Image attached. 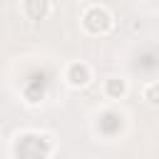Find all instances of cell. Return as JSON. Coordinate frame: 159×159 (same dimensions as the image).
<instances>
[{"label": "cell", "mask_w": 159, "mask_h": 159, "mask_svg": "<svg viewBox=\"0 0 159 159\" xmlns=\"http://www.w3.org/2000/svg\"><path fill=\"white\" fill-rule=\"evenodd\" d=\"M94 80V72H92V65L84 62V60H72L65 65L62 70V82L70 87V89H84L89 87Z\"/></svg>", "instance_id": "3"}, {"label": "cell", "mask_w": 159, "mask_h": 159, "mask_svg": "<svg viewBox=\"0 0 159 159\" xmlns=\"http://www.w3.org/2000/svg\"><path fill=\"white\" fill-rule=\"evenodd\" d=\"M127 92H129V80L122 77V75H112V77H107V80L102 82V94H104L107 99H112V102L124 99Z\"/></svg>", "instance_id": "5"}, {"label": "cell", "mask_w": 159, "mask_h": 159, "mask_svg": "<svg viewBox=\"0 0 159 159\" xmlns=\"http://www.w3.org/2000/svg\"><path fill=\"white\" fill-rule=\"evenodd\" d=\"M80 25H82V32L84 35H92V37H102V35H109L114 30V12L107 7V5H87L80 15Z\"/></svg>", "instance_id": "2"}, {"label": "cell", "mask_w": 159, "mask_h": 159, "mask_svg": "<svg viewBox=\"0 0 159 159\" xmlns=\"http://www.w3.org/2000/svg\"><path fill=\"white\" fill-rule=\"evenodd\" d=\"M55 149L52 134L47 132H22L15 137L12 154L15 159H47Z\"/></svg>", "instance_id": "1"}, {"label": "cell", "mask_w": 159, "mask_h": 159, "mask_svg": "<svg viewBox=\"0 0 159 159\" xmlns=\"http://www.w3.org/2000/svg\"><path fill=\"white\" fill-rule=\"evenodd\" d=\"M20 12L25 20H45L52 12V0H20Z\"/></svg>", "instance_id": "4"}, {"label": "cell", "mask_w": 159, "mask_h": 159, "mask_svg": "<svg viewBox=\"0 0 159 159\" xmlns=\"http://www.w3.org/2000/svg\"><path fill=\"white\" fill-rule=\"evenodd\" d=\"M142 99L149 107H159V80H149L142 87Z\"/></svg>", "instance_id": "6"}]
</instances>
